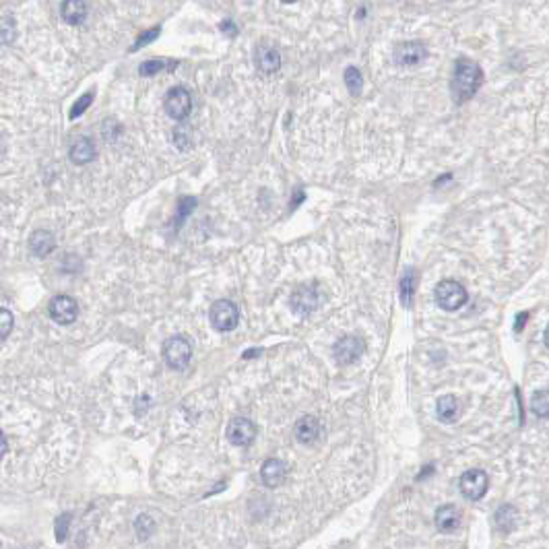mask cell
<instances>
[{"instance_id": "4", "label": "cell", "mask_w": 549, "mask_h": 549, "mask_svg": "<svg viewBox=\"0 0 549 549\" xmlns=\"http://www.w3.org/2000/svg\"><path fill=\"white\" fill-rule=\"evenodd\" d=\"M192 358V347L184 337H170L164 343V360L172 369H182Z\"/></svg>"}, {"instance_id": "37", "label": "cell", "mask_w": 549, "mask_h": 549, "mask_svg": "<svg viewBox=\"0 0 549 549\" xmlns=\"http://www.w3.org/2000/svg\"><path fill=\"white\" fill-rule=\"evenodd\" d=\"M2 153H4V143L0 141V155H2Z\"/></svg>"}, {"instance_id": "24", "label": "cell", "mask_w": 549, "mask_h": 549, "mask_svg": "<svg viewBox=\"0 0 549 549\" xmlns=\"http://www.w3.org/2000/svg\"><path fill=\"white\" fill-rule=\"evenodd\" d=\"M15 35H17V23L10 15L2 17L0 19V44L8 46L15 42Z\"/></svg>"}, {"instance_id": "36", "label": "cell", "mask_w": 549, "mask_h": 549, "mask_svg": "<svg viewBox=\"0 0 549 549\" xmlns=\"http://www.w3.org/2000/svg\"><path fill=\"white\" fill-rule=\"evenodd\" d=\"M546 345H548V347H549V326H548V328H546Z\"/></svg>"}, {"instance_id": "22", "label": "cell", "mask_w": 549, "mask_h": 549, "mask_svg": "<svg viewBox=\"0 0 549 549\" xmlns=\"http://www.w3.org/2000/svg\"><path fill=\"white\" fill-rule=\"evenodd\" d=\"M531 409L537 417H549V390H537L531 397Z\"/></svg>"}, {"instance_id": "9", "label": "cell", "mask_w": 549, "mask_h": 549, "mask_svg": "<svg viewBox=\"0 0 549 549\" xmlns=\"http://www.w3.org/2000/svg\"><path fill=\"white\" fill-rule=\"evenodd\" d=\"M427 50L422 42H403L395 48V62L401 66H417L426 61Z\"/></svg>"}, {"instance_id": "32", "label": "cell", "mask_w": 549, "mask_h": 549, "mask_svg": "<svg viewBox=\"0 0 549 549\" xmlns=\"http://www.w3.org/2000/svg\"><path fill=\"white\" fill-rule=\"evenodd\" d=\"M68 525H70V514H62L56 520V539L62 541L68 533Z\"/></svg>"}, {"instance_id": "3", "label": "cell", "mask_w": 549, "mask_h": 549, "mask_svg": "<svg viewBox=\"0 0 549 549\" xmlns=\"http://www.w3.org/2000/svg\"><path fill=\"white\" fill-rule=\"evenodd\" d=\"M436 302L440 304L442 310L454 312L467 304V292L459 281L444 279L436 285Z\"/></svg>"}, {"instance_id": "18", "label": "cell", "mask_w": 549, "mask_h": 549, "mask_svg": "<svg viewBox=\"0 0 549 549\" xmlns=\"http://www.w3.org/2000/svg\"><path fill=\"white\" fill-rule=\"evenodd\" d=\"M29 248H31V252H33L35 256L44 258V256H48V254L56 248V240H54V236H52L50 232L38 230V232H33L31 238H29Z\"/></svg>"}, {"instance_id": "21", "label": "cell", "mask_w": 549, "mask_h": 549, "mask_svg": "<svg viewBox=\"0 0 549 549\" xmlns=\"http://www.w3.org/2000/svg\"><path fill=\"white\" fill-rule=\"evenodd\" d=\"M495 527L502 531V533H510L516 525V508L510 506V504H504L495 510Z\"/></svg>"}, {"instance_id": "23", "label": "cell", "mask_w": 549, "mask_h": 549, "mask_svg": "<svg viewBox=\"0 0 549 549\" xmlns=\"http://www.w3.org/2000/svg\"><path fill=\"white\" fill-rule=\"evenodd\" d=\"M345 85H347V89H349V93H351L353 97H358V95L362 93V89H364V79H362V72H360L356 66H349V68L345 70Z\"/></svg>"}, {"instance_id": "25", "label": "cell", "mask_w": 549, "mask_h": 549, "mask_svg": "<svg viewBox=\"0 0 549 549\" xmlns=\"http://www.w3.org/2000/svg\"><path fill=\"white\" fill-rule=\"evenodd\" d=\"M134 529H136V533H138L141 539H147V537H151L153 531H155V520H153L151 516H147V514H141V516L134 520Z\"/></svg>"}, {"instance_id": "14", "label": "cell", "mask_w": 549, "mask_h": 549, "mask_svg": "<svg viewBox=\"0 0 549 549\" xmlns=\"http://www.w3.org/2000/svg\"><path fill=\"white\" fill-rule=\"evenodd\" d=\"M254 62H256V68L264 74H273L279 70L281 66V54L271 48V46H258L256 48V54H254Z\"/></svg>"}, {"instance_id": "31", "label": "cell", "mask_w": 549, "mask_h": 549, "mask_svg": "<svg viewBox=\"0 0 549 549\" xmlns=\"http://www.w3.org/2000/svg\"><path fill=\"white\" fill-rule=\"evenodd\" d=\"M174 141H176V147L180 149H188L190 147V130L186 126H178L174 130Z\"/></svg>"}, {"instance_id": "13", "label": "cell", "mask_w": 549, "mask_h": 549, "mask_svg": "<svg viewBox=\"0 0 549 549\" xmlns=\"http://www.w3.org/2000/svg\"><path fill=\"white\" fill-rule=\"evenodd\" d=\"M285 475H287V469H285V463L279 461V459H269L264 461L262 469H260V479L266 488H279L283 482H285Z\"/></svg>"}, {"instance_id": "1", "label": "cell", "mask_w": 549, "mask_h": 549, "mask_svg": "<svg viewBox=\"0 0 549 549\" xmlns=\"http://www.w3.org/2000/svg\"><path fill=\"white\" fill-rule=\"evenodd\" d=\"M482 83H484V72H482L477 62L461 58L454 64V74H452L450 89H452V95H454L456 104L469 102L479 91Z\"/></svg>"}, {"instance_id": "6", "label": "cell", "mask_w": 549, "mask_h": 549, "mask_svg": "<svg viewBox=\"0 0 549 549\" xmlns=\"http://www.w3.org/2000/svg\"><path fill=\"white\" fill-rule=\"evenodd\" d=\"M459 486H461L463 498H467V500H471V502H477V500H482V498L486 495L489 479L482 469H471V471H467V473L461 475Z\"/></svg>"}, {"instance_id": "34", "label": "cell", "mask_w": 549, "mask_h": 549, "mask_svg": "<svg viewBox=\"0 0 549 549\" xmlns=\"http://www.w3.org/2000/svg\"><path fill=\"white\" fill-rule=\"evenodd\" d=\"M6 450H8V444H6V438H4V433H2V429H0V461L4 459Z\"/></svg>"}, {"instance_id": "15", "label": "cell", "mask_w": 549, "mask_h": 549, "mask_svg": "<svg viewBox=\"0 0 549 549\" xmlns=\"http://www.w3.org/2000/svg\"><path fill=\"white\" fill-rule=\"evenodd\" d=\"M294 431H296L298 442H302V444H314V442L318 440L322 427H320V422H318L314 415H304V417L298 420Z\"/></svg>"}, {"instance_id": "16", "label": "cell", "mask_w": 549, "mask_h": 549, "mask_svg": "<svg viewBox=\"0 0 549 549\" xmlns=\"http://www.w3.org/2000/svg\"><path fill=\"white\" fill-rule=\"evenodd\" d=\"M436 525L442 533H452L461 525V512L456 506H442L436 512Z\"/></svg>"}, {"instance_id": "5", "label": "cell", "mask_w": 549, "mask_h": 549, "mask_svg": "<svg viewBox=\"0 0 549 549\" xmlns=\"http://www.w3.org/2000/svg\"><path fill=\"white\" fill-rule=\"evenodd\" d=\"M164 106H166V112H168L170 118L182 122V120L188 118V114H190V110H192V97H190L188 89L174 87V89L168 91Z\"/></svg>"}, {"instance_id": "38", "label": "cell", "mask_w": 549, "mask_h": 549, "mask_svg": "<svg viewBox=\"0 0 549 549\" xmlns=\"http://www.w3.org/2000/svg\"><path fill=\"white\" fill-rule=\"evenodd\" d=\"M283 2H298V0H283Z\"/></svg>"}, {"instance_id": "29", "label": "cell", "mask_w": 549, "mask_h": 549, "mask_svg": "<svg viewBox=\"0 0 549 549\" xmlns=\"http://www.w3.org/2000/svg\"><path fill=\"white\" fill-rule=\"evenodd\" d=\"M13 324H15V318L8 310L0 308V339L8 337L10 331H13Z\"/></svg>"}, {"instance_id": "20", "label": "cell", "mask_w": 549, "mask_h": 549, "mask_svg": "<svg viewBox=\"0 0 549 549\" xmlns=\"http://www.w3.org/2000/svg\"><path fill=\"white\" fill-rule=\"evenodd\" d=\"M415 283H417V279H415V271L411 269V266H407L405 269V273H403V277H401V281H399V294H401V302H403V305H411V302H413V292H415Z\"/></svg>"}, {"instance_id": "8", "label": "cell", "mask_w": 549, "mask_h": 549, "mask_svg": "<svg viewBox=\"0 0 549 549\" xmlns=\"http://www.w3.org/2000/svg\"><path fill=\"white\" fill-rule=\"evenodd\" d=\"M50 318L58 324H72L79 316V304L70 296H56L48 305Z\"/></svg>"}, {"instance_id": "35", "label": "cell", "mask_w": 549, "mask_h": 549, "mask_svg": "<svg viewBox=\"0 0 549 549\" xmlns=\"http://www.w3.org/2000/svg\"><path fill=\"white\" fill-rule=\"evenodd\" d=\"M527 316H529V314H527V312H523V314H520V316H518V324H516V326H514V328H516V331H518V333H520V331H523V326H525V322H527Z\"/></svg>"}, {"instance_id": "10", "label": "cell", "mask_w": 549, "mask_h": 549, "mask_svg": "<svg viewBox=\"0 0 549 549\" xmlns=\"http://www.w3.org/2000/svg\"><path fill=\"white\" fill-rule=\"evenodd\" d=\"M256 438V426L246 420V417H236L228 426V440L234 446H248Z\"/></svg>"}, {"instance_id": "28", "label": "cell", "mask_w": 549, "mask_h": 549, "mask_svg": "<svg viewBox=\"0 0 549 549\" xmlns=\"http://www.w3.org/2000/svg\"><path fill=\"white\" fill-rule=\"evenodd\" d=\"M157 35H159V27H153V29H149V31H143V33L138 35V40L134 42V46L130 48V52H138L143 46L151 44Z\"/></svg>"}, {"instance_id": "17", "label": "cell", "mask_w": 549, "mask_h": 549, "mask_svg": "<svg viewBox=\"0 0 549 549\" xmlns=\"http://www.w3.org/2000/svg\"><path fill=\"white\" fill-rule=\"evenodd\" d=\"M61 15L68 25H79L87 17V2L85 0H64L61 6Z\"/></svg>"}, {"instance_id": "2", "label": "cell", "mask_w": 549, "mask_h": 549, "mask_svg": "<svg viewBox=\"0 0 549 549\" xmlns=\"http://www.w3.org/2000/svg\"><path fill=\"white\" fill-rule=\"evenodd\" d=\"M209 320H211V326L219 333H228V331H234L238 326V320H240V312H238V305L230 300H219L211 305L209 310Z\"/></svg>"}, {"instance_id": "27", "label": "cell", "mask_w": 549, "mask_h": 549, "mask_svg": "<svg viewBox=\"0 0 549 549\" xmlns=\"http://www.w3.org/2000/svg\"><path fill=\"white\" fill-rule=\"evenodd\" d=\"M196 209V198L194 196H182L178 200V225H182V221Z\"/></svg>"}, {"instance_id": "30", "label": "cell", "mask_w": 549, "mask_h": 549, "mask_svg": "<svg viewBox=\"0 0 549 549\" xmlns=\"http://www.w3.org/2000/svg\"><path fill=\"white\" fill-rule=\"evenodd\" d=\"M166 68V62L164 61H147L141 64V74L143 77H153V74H157V72H161Z\"/></svg>"}, {"instance_id": "7", "label": "cell", "mask_w": 549, "mask_h": 549, "mask_svg": "<svg viewBox=\"0 0 549 549\" xmlns=\"http://www.w3.org/2000/svg\"><path fill=\"white\" fill-rule=\"evenodd\" d=\"M366 349V343L362 337L358 335H347V337H341L337 343H335V360L341 364V366H349L353 364L356 360H360V356L364 353Z\"/></svg>"}, {"instance_id": "19", "label": "cell", "mask_w": 549, "mask_h": 549, "mask_svg": "<svg viewBox=\"0 0 549 549\" xmlns=\"http://www.w3.org/2000/svg\"><path fill=\"white\" fill-rule=\"evenodd\" d=\"M436 411H438V420H440V422L452 424V422H456V417H459V413H461V403H459L456 397L446 395V397H442V399L438 401Z\"/></svg>"}, {"instance_id": "26", "label": "cell", "mask_w": 549, "mask_h": 549, "mask_svg": "<svg viewBox=\"0 0 549 549\" xmlns=\"http://www.w3.org/2000/svg\"><path fill=\"white\" fill-rule=\"evenodd\" d=\"M91 102H93V93H85L81 100H77V102H74V106L70 108V114H68V118H70V120H74V118H79L81 114H85V112H87V108L91 106Z\"/></svg>"}, {"instance_id": "33", "label": "cell", "mask_w": 549, "mask_h": 549, "mask_svg": "<svg viewBox=\"0 0 549 549\" xmlns=\"http://www.w3.org/2000/svg\"><path fill=\"white\" fill-rule=\"evenodd\" d=\"M221 31L225 33V35H230V38H234V35H238V27H236V23L234 21H230V19H225L221 25Z\"/></svg>"}, {"instance_id": "11", "label": "cell", "mask_w": 549, "mask_h": 549, "mask_svg": "<svg viewBox=\"0 0 549 549\" xmlns=\"http://www.w3.org/2000/svg\"><path fill=\"white\" fill-rule=\"evenodd\" d=\"M318 289L316 287H312V285H304V287H300V289H296L294 292V296H292V300H289V305H292V310L296 312V314H300V316H308L310 312H314L316 308H318Z\"/></svg>"}, {"instance_id": "12", "label": "cell", "mask_w": 549, "mask_h": 549, "mask_svg": "<svg viewBox=\"0 0 549 549\" xmlns=\"http://www.w3.org/2000/svg\"><path fill=\"white\" fill-rule=\"evenodd\" d=\"M95 145H93V141L91 138H87V136H79L72 145H70V149H68V157H70V161L74 164V166H85V164H91L93 159H95Z\"/></svg>"}]
</instances>
